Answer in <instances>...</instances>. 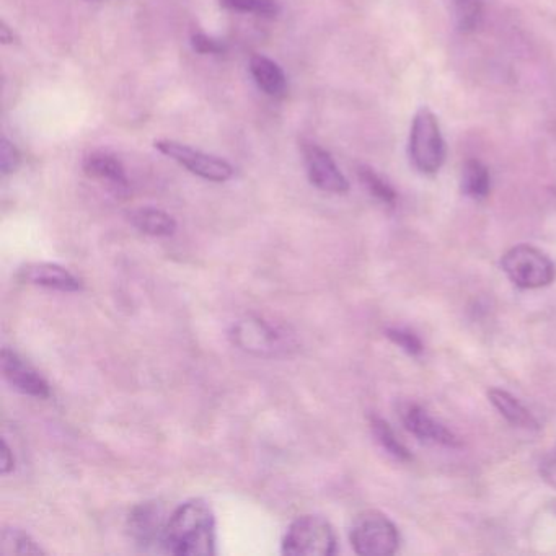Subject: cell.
I'll return each mask as SVG.
<instances>
[{
    "label": "cell",
    "instance_id": "6da1fadb",
    "mask_svg": "<svg viewBox=\"0 0 556 556\" xmlns=\"http://www.w3.org/2000/svg\"><path fill=\"white\" fill-rule=\"evenodd\" d=\"M164 547L170 555H216V516L208 501L188 499L168 516Z\"/></svg>",
    "mask_w": 556,
    "mask_h": 556
},
{
    "label": "cell",
    "instance_id": "7a4b0ae2",
    "mask_svg": "<svg viewBox=\"0 0 556 556\" xmlns=\"http://www.w3.org/2000/svg\"><path fill=\"white\" fill-rule=\"evenodd\" d=\"M408 155L411 164L423 175H436L446 162L447 147L437 116L428 106L416 111L410 129Z\"/></svg>",
    "mask_w": 556,
    "mask_h": 556
},
{
    "label": "cell",
    "instance_id": "3957f363",
    "mask_svg": "<svg viewBox=\"0 0 556 556\" xmlns=\"http://www.w3.org/2000/svg\"><path fill=\"white\" fill-rule=\"evenodd\" d=\"M338 548L335 529L325 517L304 514L291 522L281 542L287 556H331Z\"/></svg>",
    "mask_w": 556,
    "mask_h": 556
},
{
    "label": "cell",
    "instance_id": "277c9868",
    "mask_svg": "<svg viewBox=\"0 0 556 556\" xmlns=\"http://www.w3.org/2000/svg\"><path fill=\"white\" fill-rule=\"evenodd\" d=\"M230 340L243 353L256 358H279L294 349L286 331L256 315H247L235 322L230 330Z\"/></svg>",
    "mask_w": 556,
    "mask_h": 556
},
{
    "label": "cell",
    "instance_id": "5b68a950",
    "mask_svg": "<svg viewBox=\"0 0 556 556\" xmlns=\"http://www.w3.org/2000/svg\"><path fill=\"white\" fill-rule=\"evenodd\" d=\"M349 542L361 556H389L400 547V534L389 517L379 511L361 512L349 530Z\"/></svg>",
    "mask_w": 556,
    "mask_h": 556
},
{
    "label": "cell",
    "instance_id": "8992f818",
    "mask_svg": "<svg viewBox=\"0 0 556 556\" xmlns=\"http://www.w3.org/2000/svg\"><path fill=\"white\" fill-rule=\"evenodd\" d=\"M501 268L512 284L521 289H540L553 283V261L539 248L517 245L504 253Z\"/></svg>",
    "mask_w": 556,
    "mask_h": 556
},
{
    "label": "cell",
    "instance_id": "52a82bcc",
    "mask_svg": "<svg viewBox=\"0 0 556 556\" xmlns=\"http://www.w3.org/2000/svg\"><path fill=\"white\" fill-rule=\"evenodd\" d=\"M154 146L157 151L167 155L168 159L175 160L181 167L203 180L226 183L234 177V167L216 155L206 154L172 139H160L155 141Z\"/></svg>",
    "mask_w": 556,
    "mask_h": 556
},
{
    "label": "cell",
    "instance_id": "ba28073f",
    "mask_svg": "<svg viewBox=\"0 0 556 556\" xmlns=\"http://www.w3.org/2000/svg\"><path fill=\"white\" fill-rule=\"evenodd\" d=\"M168 517L162 504L146 501L129 512L128 532L142 552H165L164 540Z\"/></svg>",
    "mask_w": 556,
    "mask_h": 556
},
{
    "label": "cell",
    "instance_id": "9c48e42d",
    "mask_svg": "<svg viewBox=\"0 0 556 556\" xmlns=\"http://www.w3.org/2000/svg\"><path fill=\"white\" fill-rule=\"evenodd\" d=\"M305 168L310 183L318 190L331 195H345L349 191V181L341 173L330 152L314 142H302Z\"/></svg>",
    "mask_w": 556,
    "mask_h": 556
},
{
    "label": "cell",
    "instance_id": "30bf717a",
    "mask_svg": "<svg viewBox=\"0 0 556 556\" xmlns=\"http://www.w3.org/2000/svg\"><path fill=\"white\" fill-rule=\"evenodd\" d=\"M0 364H2V374H4L7 384L18 393L38 398V400H46L51 395V389H49L45 377L41 376L35 367L30 366L12 349H2Z\"/></svg>",
    "mask_w": 556,
    "mask_h": 556
},
{
    "label": "cell",
    "instance_id": "8fae6325",
    "mask_svg": "<svg viewBox=\"0 0 556 556\" xmlns=\"http://www.w3.org/2000/svg\"><path fill=\"white\" fill-rule=\"evenodd\" d=\"M400 416H402L405 428L421 441L434 442V444L446 447L460 446L459 439L446 426H442L441 423H437L434 418H431L421 406L413 405V403L403 405Z\"/></svg>",
    "mask_w": 556,
    "mask_h": 556
},
{
    "label": "cell",
    "instance_id": "7c38bea8",
    "mask_svg": "<svg viewBox=\"0 0 556 556\" xmlns=\"http://www.w3.org/2000/svg\"><path fill=\"white\" fill-rule=\"evenodd\" d=\"M20 278L25 283L51 291L79 292L84 289V284L76 274L56 263H31L20 271Z\"/></svg>",
    "mask_w": 556,
    "mask_h": 556
},
{
    "label": "cell",
    "instance_id": "4fadbf2b",
    "mask_svg": "<svg viewBox=\"0 0 556 556\" xmlns=\"http://www.w3.org/2000/svg\"><path fill=\"white\" fill-rule=\"evenodd\" d=\"M82 168L87 177L103 181L116 190L128 188L129 181L126 177V170L115 155L106 154V152H92L85 157Z\"/></svg>",
    "mask_w": 556,
    "mask_h": 556
},
{
    "label": "cell",
    "instance_id": "5bb4252c",
    "mask_svg": "<svg viewBox=\"0 0 556 556\" xmlns=\"http://www.w3.org/2000/svg\"><path fill=\"white\" fill-rule=\"evenodd\" d=\"M131 226L136 227L141 234L149 235V237H157V239H167L177 232V221L172 214H168L164 209L137 208L128 214Z\"/></svg>",
    "mask_w": 556,
    "mask_h": 556
},
{
    "label": "cell",
    "instance_id": "9a60e30c",
    "mask_svg": "<svg viewBox=\"0 0 556 556\" xmlns=\"http://www.w3.org/2000/svg\"><path fill=\"white\" fill-rule=\"evenodd\" d=\"M250 72L256 85L270 97H283L286 92L287 80L283 69L273 59L255 54L250 59Z\"/></svg>",
    "mask_w": 556,
    "mask_h": 556
},
{
    "label": "cell",
    "instance_id": "2e32d148",
    "mask_svg": "<svg viewBox=\"0 0 556 556\" xmlns=\"http://www.w3.org/2000/svg\"><path fill=\"white\" fill-rule=\"evenodd\" d=\"M488 398L501 416H504L512 426L522 429H539V423L534 416L530 415L526 406L521 405L517 398L512 397L511 393L501 389H491L488 392Z\"/></svg>",
    "mask_w": 556,
    "mask_h": 556
},
{
    "label": "cell",
    "instance_id": "e0dca14e",
    "mask_svg": "<svg viewBox=\"0 0 556 556\" xmlns=\"http://www.w3.org/2000/svg\"><path fill=\"white\" fill-rule=\"evenodd\" d=\"M460 188L465 196L472 199H485L490 195L491 178L486 165L477 159L467 160L462 167Z\"/></svg>",
    "mask_w": 556,
    "mask_h": 556
},
{
    "label": "cell",
    "instance_id": "ac0fdd59",
    "mask_svg": "<svg viewBox=\"0 0 556 556\" xmlns=\"http://www.w3.org/2000/svg\"><path fill=\"white\" fill-rule=\"evenodd\" d=\"M0 555H46V550L41 548L28 532L18 527H4L0 535Z\"/></svg>",
    "mask_w": 556,
    "mask_h": 556
},
{
    "label": "cell",
    "instance_id": "d6986e66",
    "mask_svg": "<svg viewBox=\"0 0 556 556\" xmlns=\"http://www.w3.org/2000/svg\"><path fill=\"white\" fill-rule=\"evenodd\" d=\"M372 433L376 436L377 442H379L382 449H384L387 454L392 455L397 460L411 459V454L408 452L402 442L398 441L397 436L393 433V429L390 428V424L387 421L382 420V418H371Z\"/></svg>",
    "mask_w": 556,
    "mask_h": 556
},
{
    "label": "cell",
    "instance_id": "ffe728a7",
    "mask_svg": "<svg viewBox=\"0 0 556 556\" xmlns=\"http://www.w3.org/2000/svg\"><path fill=\"white\" fill-rule=\"evenodd\" d=\"M358 175L359 180L362 181V185L366 186L367 191H369L377 201L389 204V206L395 204V201H397V193H395V190L390 186L389 181H385L384 178L380 177L379 173H377L374 168L361 165V167L358 168Z\"/></svg>",
    "mask_w": 556,
    "mask_h": 556
},
{
    "label": "cell",
    "instance_id": "44dd1931",
    "mask_svg": "<svg viewBox=\"0 0 556 556\" xmlns=\"http://www.w3.org/2000/svg\"><path fill=\"white\" fill-rule=\"evenodd\" d=\"M483 0H455V20L464 33L477 30L483 20Z\"/></svg>",
    "mask_w": 556,
    "mask_h": 556
},
{
    "label": "cell",
    "instance_id": "7402d4cb",
    "mask_svg": "<svg viewBox=\"0 0 556 556\" xmlns=\"http://www.w3.org/2000/svg\"><path fill=\"white\" fill-rule=\"evenodd\" d=\"M221 5L234 12L261 17H276L281 12L278 0H221Z\"/></svg>",
    "mask_w": 556,
    "mask_h": 556
},
{
    "label": "cell",
    "instance_id": "603a6c76",
    "mask_svg": "<svg viewBox=\"0 0 556 556\" xmlns=\"http://www.w3.org/2000/svg\"><path fill=\"white\" fill-rule=\"evenodd\" d=\"M385 335L392 343L400 346L405 353L411 354V356H418V354L423 353V343L411 331L403 330V328H387Z\"/></svg>",
    "mask_w": 556,
    "mask_h": 556
},
{
    "label": "cell",
    "instance_id": "cb8c5ba5",
    "mask_svg": "<svg viewBox=\"0 0 556 556\" xmlns=\"http://www.w3.org/2000/svg\"><path fill=\"white\" fill-rule=\"evenodd\" d=\"M20 162H22V155L18 152L17 147L7 137H2V142H0V170H2V175L17 172Z\"/></svg>",
    "mask_w": 556,
    "mask_h": 556
},
{
    "label": "cell",
    "instance_id": "d4e9b609",
    "mask_svg": "<svg viewBox=\"0 0 556 556\" xmlns=\"http://www.w3.org/2000/svg\"><path fill=\"white\" fill-rule=\"evenodd\" d=\"M191 46L199 54H221L226 51L224 43L214 40V38L204 35V33H193V36H191Z\"/></svg>",
    "mask_w": 556,
    "mask_h": 556
},
{
    "label": "cell",
    "instance_id": "484cf974",
    "mask_svg": "<svg viewBox=\"0 0 556 556\" xmlns=\"http://www.w3.org/2000/svg\"><path fill=\"white\" fill-rule=\"evenodd\" d=\"M540 475L543 481L556 490V447L550 454L545 455L540 464Z\"/></svg>",
    "mask_w": 556,
    "mask_h": 556
},
{
    "label": "cell",
    "instance_id": "4316f807",
    "mask_svg": "<svg viewBox=\"0 0 556 556\" xmlns=\"http://www.w3.org/2000/svg\"><path fill=\"white\" fill-rule=\"evenodd\" d=\"M15 457L14 452L10 449L7 441H2V452H0V473L7 477L9 473L14 472Z\"/></svg>",
    "mask_w": 556,
    "mask_h": 556
},
{
    "label": "cell",
    "instance_id": "83f0119b",
    "mask_svg": "<svg viewBox=\"0 0 556 556\" xmlns=\"http://www.w3.org/2000/svg\"><path fill=\"white\" fill-rule=\"evenodd\" d=\"M0 38H2L4 45H14L15 40H17L14 30H10L5 22H2V28H0Z\"/></svg>",
    "mask_w": 556,
    "mask_h": 556
},
{
    "label": "cell",
    "instance_id": "f1b7e54d",
    "mask_svg": "<svg viewBox=\"0 0 556 556\" xmlns=\"http://www.w3.org/2000/svg\"><path fill=\"white\" fill-rule=\"evenodd\" d=\"M89 2H95V0H89Z\"/></svg>",
    "mask_w": 556,
    "mask_h": 556
}]
</instances>
